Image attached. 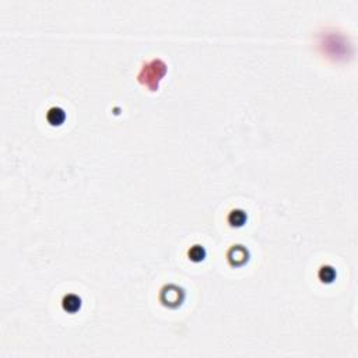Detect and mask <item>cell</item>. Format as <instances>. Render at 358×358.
Listing matches in <instances>:
<instances>
[{"label": "cell", "mask_w": 358, "mask_h": 358, "mask_svg": "<svg viewBox=\"0 0 358 358\" xmlns=\"http://www.w3.org/2000/svg\"><path fill=\"white\" fill-rule=\"evenodd\" d=\"M185 300V291L182 287H178L175 284H167L161 288L160 293V301L168 307V308H176L179 307Z\"/></svg>", "instance_id": "1"}, {"label": "cell", "mask_w": 358, "mask_h": 358, "mask_svg": "<svg viewBox=\"0 0 358 358\" xmlns=\"http://www.w3.org/2000/svg\"><path fill=\"white\" fill-rule=\"evenodd\" d=\"M227 259L231 266H242L249 260V251L244 245H234L227 253Z\"/></svg>", "instance_id": "2"}, {"label": "cell", "mask_w": 358, "mask_h": 358, "mask_svg": "<svg viewBox=\"0 0 358 358\" xmlns=\"http://www.w3.org/2000/svg\"><path fill=\"white\" fill-rule=\"evenodd\" d=\"M62 307L66 312L74 314L81 308V298L76 294H66L62 300Z\"/></svg>", "instance_id": "3"}, {"label": "cell", "mask_w": 358, "mask_h": 358, "mask_svg": "<svg viewBox=\"0 0 358 358\" xmlns=\"http://www.w3.org/2000/svg\"><path fill=\"white\" fill-rule=\"evenodd\" d=\"M248 220V214H246L245 210L242 209H234V210L230 211L228 217H227V221L228 224L231 227H235V228H239V227H244Z\"/></svg>", "instance_id": "4"}, {"label": "cell", "mask_w": 358, "mask_h": 358, "mask_svg": "<svg viewBox=\"0 0 358 358\" xmlns=\"http://www.w3.org/2000/svg\"><path fill=\"white\" fill-rule=\"evenodd\" d=\"M66 119V112L60 106H52L46 113V120L52 126H60Z\"/></svg>", "instance_id": "5"}, {"label": "cell", "mask_w": 358, "mask_h": 358, "mask_svg": "<svg viewBox=\"0 0 358 358\" xmlns=\"http://www.w3.org/2000/svg\"><path fill=\"white\" fill-rule=\"evenodd\" d=\"M336 269L333 266H330V265H323V266H321V269H319V272H318L319 280L325 283V284L333 283V281L336 280Z\"/></svg>", "instance_id": "6"}, {"label": "cell", "mask_w": 358, "mask_h": 358, "mask_svg": "<svg viewBox=\"0 0 358 358\" xmlns=\"http://www.w3.org/2000/svg\"><path fill=\"white\" fill-rule=\"evenodd\" d=\"M188 258L192 262H202L206 258V249L202 245H193L190 246V249L188 251Z\"/></svg>", "instance_id": "7"}]
</instances>
